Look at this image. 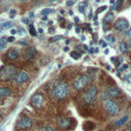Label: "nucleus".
Segmentation results:
<instances>
[{
    "label": "nucleus",
    "mask_w": 131,
    "mask_h": 131,
    "mask_svg": "<svg viewBox=\"0 0 131 131\" xmlns=\"http://www.w3.org/2000/svg\"><path fill=\"white\" fill-rule=\"evenodd\" d=\"M16 75V68L14 66H5L0 69V80L8 81Z\"/></svg>",
    "instance_id": "obj_1"
},
{
    "label": "nucleus",
    "mask_w": 131,
    "mask_h": 131,
    "mask_svg": "<svg viewBox=\"0 0 131 131\" xmlns=\"http://www.w3.org/2000/svg\"><path fill=\"white\" fill-rule=\"evenodd\" d=\"M68 94H69V88L68 85L63 82L56 84L55 87L53 88V95L57 99H63L68 96Z\"/></svg>",
    "instance_id": "obj_2"
},
{
    "label": "nucleus",
    "mask_w": 131,
    "mask_h": 131,
    "mask_svg": "<svg viewBox=\"0 0 131 131\" xmlns=\"http://www.w3.org/2000/svg\"><path fill=\"white\" fill-rule=\"evenodd\" d=\"M103 107L112 116H117L119 114V106L114 100H111V99L104 100L103 101Z\"/></svg>",
    "instance_id": "obj_3"
},
{
    "label": "nucleus",
    "mask_w": 131,
    "mask_h": 131,
    "mask_svg": "<svg viewBox=\"0 0 131 131\" xmlns=\"http://www.w3.org/2000/svg\"><path fill=\"white\" fill-rule=\"evenodd\" d=\"M96 94H97V90L95 86H90L84 93L83 95V99L86 103H92L94 102V100L96 99Z\"/></svg>",
    "instance_id": "obj_4"
},
{
    "label": "nucleus",
    "mask_w": 131,
    "mask_h": 131,
    "mask_svg": "<svg viewBox=\"0 0 131 131\" xmlns=\"http://www.w3.org/2000/svg\"><path fill=\"white\" fill-rule=\"evenodd\" d=\"M88 82H89V78L87 75H80L74 81V88L76 90H83L88 84Z\"/></svg>",
    "instance_id": "obj_5"
},
{
    "label": "nucleus",
    "mask_w": 131,
    "mask_h": 131,
    "mask_svg": "<svg viewBox=\"0 0 131 131\" xmlns=\"http://www.w3.org/2000/svg\"><path fill=\"white\" fill-rule=\"evenodd\" d=\"M29 79H30L29 73H27L26 71H20V72H18V73L14 76L13 81H14L15 84H23V83L27 82Z\"/></svg>",
    "instance_id": "obj_6"
},
{
    "label": "nucleus",
    "mask_w": 131,
    "mask_h": 131,
    "mask_svg": "<svg viewBox=\"0 0 131 131\" xmlns=\"http://www.w3.org/2000/svg\"><path fill=\"white\" fill-rule=\"evenodd\" d=\"M33 122L29 117H21L20 119H18L17 123H16V127L18 129H29L32 126Z\"/></svg>",
    "instance_id": "obj_7"
},
{
    "label": "nucleus",
    "mask_w": 131,
    "mask_h": 131,
    "mask_svg": "<svg viewBox=\"0 0 131 131\" xmlns=\"http://www.w3.org/2000/svg\"><path fill=\"white\" fill-rule=\"evenodd\" d=\"M43 103V95L40 93H36L32 97V104L36 108H40Z\"/></svg>",
    "instance_id": "obj_8"
},
{
    "label": "nucleus",
    "mask_w": 131,
    "mask_h": 131,
    "mask_svg": "<svg viewBox=\"0 0 131 131\" xmlns=\"http://www.w3.org/2000/svg\"><path fill=\"white\" fill-rule=\"evenodd\" d=\"M36 54H37L36 49L33 48V47H29V48H27V49L24 51L23 56H24L25 59H27V60H31V59H33V58L36 56Z\"/></svg>",
    "instance_id": "obj_9"
},
{
    "label": "nucleus",
    "mask_w": 131,
    "mask_h": 131,
    "mask_svg": "<svg viewBox=\"0 0 131 131\" xmlns=\"http://www.w3.org/2000/svg\"><path fill=\"white\" fill-rule=\"evenodd\" d=\"M115 27H116L118 30H120V31H125V30L129 27V23H128V20L125 19V18H119V19L115 23Z\"/></svg>",
    "instance_id": "obj_10"
},
{
    "label": "nucleus",
    "mask_w": 131,
    "mask_h": 131,
    "mask_svg": "<svg viewBox=\"0 0 131 131\" xmlns=\"http://www.w3.org/2000/svg\"><path fill=\"white\" fill-rule=\"evenodd\" d=\"M19 56V52L17 49L15 48H10L7 52H6V57L9 59V60H15L17 59Z\"/></svg>",
    "instance_id": "obj_11"
},
{
    "label": "nucleus",
    "mask_w": 131,
    "mask_h": 131,
    "mask_svg": "<svg viewBox=\"0 0 131 131\" xmlns=\"http://www.w3.org/2000/svg\"><path fill=\"white\" fill-rule=\"evenodd\" d=\"M71 121L68 118H59L58 119V125L62 128V129H69L71 126Z\"/></svg>",
    "instance_id": "obj_12"
},
{
    "label": "nucleus",
    "mask_w": 131,
    "mask_h": 131,
    "mask_svg": "<svg viewBox=\"0 0 131 131\" xmlns=\"http://www.w3.org/2000/svg\"><path fill=\"white\" fill-rule=\"evenodd\" d=\"M106 93H107V95H108L110 97H118L121 92H120V90H119L118 88H116V87H110V88H107Z\"/></svg>",
    "instance_id": "obj_13"
},
{
    "label": "nucleus",
    "mask_w": 131,
    "mask_h": 131,
    "mask_svg": "<svg viewBox=\"0 0 131 131\" xmlns=\"http://www.w3.org/2000/svg\"><path fill=\"white\" fill-rule=\"evenodd\" d=\"M11 89L8 87H1L0 88V97H5L11 94Z\"/></svg>",
    "instance_id": "obj_14"
},
{
    "label": "nucleus",
    "mask_w": 131,
    "mask_h": 131,
    "mask_svg": "<svg viewBox=\"0 0 131 131\" xmlns=\"http://www.w3.org/2000/svg\"><path fill=\"white\" fill-rule=\"evenodd\" d=\"M127 121H128V116H124L123 118H121L120 120H118V121L115 123V125H116L117 127H121V126H123Z\"/></svg>",
    "instance_id": "obj_15"
},
{
    "label": "nucleus",
    "mask_w": 131,
    "mask_h": 131,
    "mask_svg": "<svg viewBox=\"0 0 131 131\" xmlns=\"http://www.w3.org/2000/svg\"><path fill=\"white\" fill-rule=\"evenodd\" d=\"M86 7H87V2H86V1L81 2V3L79 4V6H78V8H79V11H80V12H84V11H85V9H86Z\"/></svg>",
    "instance_id": "obj_16"
},
{
    "label": "nucleus",
    "mask_w": 131,
    "mask_h": 131,
    "mask_svg": "<svg viewBox=\"0 0 131 131\" xmlns=\"http://www.w3.org/2000/svg\"><path fill=\"white\" fill-rule=\"evenodd\" d=\"M119 49H120V52L122 53H126L127 52V45L125 43H120L119 45Z\"/></svg>",
    "instance_id": "obj_17"
},
{
    "label": "nucleus",
    "mask_w": 131,
    "mask_h": 131,
    "mask_svg": "<svg viewBox=\"0 0 131 131\" xmlns=\"http://www.w3.org/2000/svg\"><path fill=\"white\" fill-rule=\"evenodd\" d=\"M113 19H114V15H113V13H112V12H110V13H107V14L105 15V18H104V20H106L107 23H111V21H113Z\"/></svg>",
    "instance_id": "obj_18"
},
{
    "label": "nucleus",
    "mask_w": 131,
    "mask_h": 131,
    "mask_svg": "<svg viewBox=\"0 0 131 131\" xmlns=\"http://www.w3.org/2000/svg\"><path fill=\"white\" fill-rule=\"evenodd\" d=\"M11 26H12V24H11L10 21H5L4 24H2V25H1V28H2V29H4V30H6V29L10 28Z\"/></svg>",
    "instance_id": "obj_19"
},
{
    "label": "nucleus",
    "mask_w": 131,
    "mask_h": 131,
    "mask_svg": "<svg viewBox=\"0 0 131 131\" xmlns=\"http://www.w3.org/2000/svg\"><path fill=\"white\" fill-rule=\"evenodd\" d=\"M71 56L74 57V58H76V59H78V58L81 57V53H79L77 51H73V52H71Z\"/></svg>",
    "instance_id": "obj_20"
},
{
    "label": "nucleus",
    "mask_w": 131,
    "mask_h": 131,
    "mask_svg": "<svg viewBox=\"0 0 131 131\" xmlns=\"http://www.w3.org/2000/svg\"><path fill=\"white\" fill-rule=\"evenodd\" d=\"M51 12H52L51 9H49V8H45V9H43V10L41 11V14L44 15V16H46V14H49V13H51Z\"/></svg>",
    "instance_id": "obj_21"
},
{
    "label": "nucleus",
    "mask_w": 131,
    "mask_h": 131,
    "mask_svg": "<svg viewBox=\"0 0 131 131\" xmlns=\"http://www.w3.org/2000/svg\"><path fill=\"white\" fill-rule=\"evenodd\" d=\"M105 40H106L107 42H110V43H114V42L116 41V38L113 37V36H111V35H108V36L105 37Z\"/></svg>",
    "instance_id": "obj_22"
},
{
    "label": "nucleus",
    "mask_w": 131,
    "mask_h": 131,
    "mask_svg": "<svg viewBox=\"0 0 131 131\" xmlns=\"http://www.w3.org/2000/svg\"><path fill=\"white\" fill-rule=\"evenodd\" d=\"M6 39L5 38H1L0 39V49H2V48H4L5 47V44H6Z\"/></svg>",
    "instance_id": "obj_23"
},
{
    "label": "nucleus",
    "mask_w": 131,
    "mask_h": 131,
    "mask_svg": "<svg viewBox=\"0 0 131 131\" xmlns=\"http://www.w3.org/2000/svg\"><path fill=\"white\" fill-rule=\"evenodd\" d=\"M41 131H54V129L51 126H44L43 128H41Z\"/></svg>",
    "instance_id": "obj_24"
},
{
    "label": "nucleus",
    "mask_w": 131,
    "mask_h": 131,
    "mask_svg": "<svg viewBox=\"0 0 131 131\" xmlns=\"http://www.w3.org/2000/svg\"><path fill=\"white\" fill-rule=\"evenodd\" d=\"M30 33H31V35L32 36H36V30H35V28H34V26H32V25H30Z\"/></svg>",
    "instance_id": "obj_25"
},
{
    "label": "nucleus",
    "mask_w": 131,
    "mask_h": 131,
    "mask_svg": "<svg viewBox=\"0 0 131 131\" xmlns=\"http://www.w3.org/2000/svg\"><path fill=\"white\" fill-rule=\"evenodd\" d=\"M106 8H107L106 6H101V7H99V9H97V10H96V13H97V14H99L100 12H102L103 10H105Z\"/></svg>",
    "instance_id": "obj_26"
},
{
    "label": "nucleus",
    "mask_w": 131,
    "mask_h": 131,
    "mask_svg": "<svg viewBox=\"0 0 131 131\" xmlns=\"http://www.w3.org/2000/svg\"><path fill=\"white\" fill-rule=\"evenodd\" d=\"M62 38V36H56V37H53V38H50V40L49 41H51V42H53V41H55V40H59V39H61Z\"/></svg>",
    "instance_id": "obj_27"
},
{
    "label": "nucleus",
    "mask_w": 131,
    "mask_h": 131,
    "mask_svg": "<svg viewBox=\"0 0 131 131\" xmlns=\"http://www.w3.org/2000/svg\"><path fill=\"white\" fill-rule=\"evenodd\" d=\"M75 2H76V0L68 1V2H67V5H68V6H72V5H74V4H75Z\"/></svg>",
    "instance_id": "obj_28"
},
{
    "label": "nucleus",
    "mask_w": 131,
    "mask_h": 131,
    "mask_svg": "<svg viewBox=\"0 0 131 131\" xmlns=\"http://www.w3.org/2000/svg\"><path fill=\"white\" fill-rule=\"evenodd\" d=\"M9 13H10V14H11V15H12V16H11V17H13V15H14V14H15V13H16V10H15V9H11V10H10V11H9Z\"/></svg>",
    "instance_id": "obj_29"
},
{
    "label": "nucleus",
    "mask_w": 131,
    "mask_h": 131,
    "mask_svg": "<svg viewBox=\"0 0 131 131\" xmlns=\"http://www.w3.org/2000/svg\"><path fill=\"white\" fill-rule=\"evenodd\" d=\"M13 41H15V40H14V37H9V38L7 39V42H13Z\"/></svg>",
    "instance_id": "obj_30"
},
{
    "label": "nucleus",
    "mask_w": 131,
    "mask_h": 131,
    "mask_svg": "<svg viewBox=\"0 0 131 131\" xmlns=\"http://www.w3.org/2000/svg\"><path fill=\"white\" fill-rule=\"evenodd\" d=\"M10 33H11V35H15V34H16V30H14V29H12V30L10 31Z\"/></svg>",
    "instance_id": "obj_31"
},
{
    "label": "nucleus",
    "mask_w": 131,
    "mask_h": 131,
    "mask_svg": "<svg viewBox=\"0 0 131 131\" xmlns=\"http://www.w3.org/2000/svg\"><path fill=\"white\" fill-rule=\"evenodd\" d=\"M23 21H24V23H26V24H28V23H29V20H28V19H26V18H23Z\"/></svg>",
    "instance_id": "obj_32"
},
{
    "label": "nucleus",
    "mask_w": 131,
    "mask_h": 131,
    "mask_svg": "<svg viewBox=\"0 0 131 131\" xmlns=\"http://www.w3.org/2000/svg\"><path fill=\"white\" fill-rule=\"evenodd\" d=\"M38 32H39V33H43V30H42V29H41V28H40V29H39V30H38Z\"/></svg>",
    "instance_id": "obj_33"
},
{
    "label": "nucleus",
    "mask_w": 131,
    "mask_h": 131,
    "mask_svg": "<svg viewBox=\"0 0 131 131\" xmlns=\"http://www.w3.org/2000/svg\"><path fill=\"white\" fill-rule=\"evenodd\" d=\"M104 53L107 54V53H108V49H105V50H104Z\"/></svg>",
    "instance_id": "obj_34"
},
{
    "label": "nucleus",
    "mask_w": 131,
    "mask_h": 131,
    "mask_svg": "<svg viewBox=\"0 0 131 131\" xmlns=\"http://www.w3.org/2000/svg\"><path fill=\"white\" fill-rule=\"evenodd\" d=\"M76 31L79 33V32H80V29H79V28H76Z\"/></svg>",
    "instance_id": "obj_35"
},
{
    "label": "nucleus",
    "mask_w": 131,
    "mask_h": 131,
    "mask_svg": "<svg viewBox=\"0 0 131 131\" xmlns=\"http://www.w3.org/2000/svg\"><path fill=\"white\" fill-rule=\"evenodd\" d=\"M50 1H52V2H53V1H56V0H50Z\"/></svg>",
    "instance_id": "obj_36"
},
{
    "label": "nucleus",
    "mask_w": 131,
    "mask_h": 131,
    "mask_svg": "<svg viewBox=\"0 0 131 131\" xmlns=\"http://www.w3.org/2000/svg\"><path fill=\"white\" fill-rule=\"evenodd\" d=\"M96 1H97V2H99V1H100V0H96Z\"/></svg>",
    "instance_id": "obj_37"
},
{
    "label": "nucleus",
    "mask_w": 131,
    "mask_h": 131,
    "mask_svg": "<svg viewBox=\"0 0 131 131\" xmlns=\"http://www.w3.org/2000/svg\"><path fill=\"white\" fill-rule=\"evenodd\" d=\"M128 131H131V129H129V130H128Z\"/></svg>",
    "instance_id": "obj_38"
},
{
    "label": "nucleus",
    "mask_w": 131,
    "mask_h": 131,
    "mask_svg": "<svg viewBox=\"0 0 131 131\" xmlns=\"http://www.w3.org/2000/svg\"><path fill=\"white\" fill-rule=\"evenodd\" d=\"M0 116H1V112H0Z\"/></svg>",
    "instance_id": "obj_39"
},
{
    "label": "nucleus",
    "mask_w": 131,
    "mask_h": 131,
    "mask_svg": "<svg viewBox=\"0 0 131 131\" xmlns=\"http://www.w3.org/2000/svg\"><path fill=\"white\" fill-rule=\"evenodd\" d=\"M21 1H25V0H21Z\"/></svg>",
    "instance_id": "obj_40"
}]
</instances>
